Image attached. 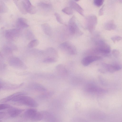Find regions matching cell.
Wrapping results in <instances>:
<instances>
[{
	"instance_id": "6da1fadb",
	"label": "cell",
	"mask_w": 122,
	"mask_h": 122,
	"mask_svg": "<svg viewBox=\"0 0 122 122\" xmlns=\"http://www.w3.org/2000/svg\"><path fill=\"white\" fill-rule=\"evenodd\" d=\"M95 47L91 51L92 55H105L109 53L111 51L110 46L102 40H99L96 42Z\"/></svg>"
},
{
	"instance_id": "7a4b0ae2",
	"label": "cell",
	"mask_w": 122,
	"mask_h": 122,
	"mask_svg": "<svg viewBox=\"0 0 122 122\" xmlns=\"http://www.w3.org/2000/svg\"><path fill=\"white\" fill-rule=\"evenodd\" d=\"M12 101L30 107H36L38 106V104L35 100L25 95L17 96L14 98Z\"/></svg>"
},
{
	"instance_id": "3957f363",
	"label": "cell",
	"mask_w": 122,
	"mask_h": 122,
	"mask_svg": "<svg viewBox=\"0 0 122 122\" xmlns=\"http://www.w3.org/2000/svg\"><path fill=\"white\" fill-rule=\"evenodd\" d=\"M60 49L66 53L70 55H74L77 53V50L75 46L71 42L66 41L59 46Z\"/></svg>"
},
{
	"instance_id": "277c9868",
	"label": "cell",
	"mask_w": 122,
	"mask_h": 122,
	"mask_svg": "<svg viewBox=\"0 0 122 122\" xmlns=\"http://www.w3.org/2000/svg\"><path fill=\"white\" fill-rule=\"evenodd\" d=\"M86 19V25L87 29L92 32L94 30L97 22V16L94 15L88 16Z\"/></svg>"
},
{
	"instance_id": "5b68a950",
	"label": "cell",
	"mask_w": 122,
	"mask_h": 122,
	"mask_svg": "<svg viewBox=\"0 0 122 122\" xmlns=\"http://www.w3.org/2000/svg\"><path fill=\"white\" fill-rule=\"evenodd\" d=\"M68 26L69 32L71 34H81V32L76 22L74 16H73L70 19L68 22Z\"/></svg>"
},
{
	"instance_id": "8992f818",
	"label": "cell",
	"mask_w": 122,
	"mask_h": 122,
	"mask_svg": "<svg viewBox=\"0 0 122 122\" xmlns=\"http://www.w3.org/2000/svg\"><path fill=\"white\" fill-rule=\"evenodd\" d=\"M21 32L20 29H13L6 30L5 36L8 40L12 41L19 36Z\"/></svg>"
},
{
	"instance_id": "52a82bcc",
	"label": "cell",
	"mask_w": 122,
	"mask_h": 122,
	"mask_svg": "<svg viewBox=\"0 0 122 122\" xmlns=\"http://www.w3.org/2000/svg\"><path fill=\"white\" fill-rule=\"evenodd\" d=\"M101 58L100 56L89 55L82 59L81 63L84 66H86L94 62L100 60Z\"/></svg>"
},
{
	"instance_id": "ba28073f",
	"label": "cell",
	"mask_w": 122,
	"mask_h": 122,
	"mask_svg": "<svg viewBox=\"0 0 122 122\" xmlns=\"http://www.w3.org/2000/svg\"><path fill=\"white\" fill-rule=\"evenodd\" d=\"M85 91L88 92L94 93H101L104 92L105 90L94 85L88 84L85 87Z\"/></svg>"
},
{
	"instance_id": "9c48e42d",
	"label": "cell",
	"mask_w": 122,
	"mask_h": 122,
	"mask_svg": "<svg viewBox=\"0 0 122 122\" xmlns=\"http://www.w3.org/2000/svg\"><path fill=\"white\" fill-rule=\"evenodd\" d=\"M23 83L20 84H13L10 83L0 81V88L6 90H12L17 89L22 86Z\"/></svg>"
},
{
	"instance_id": "30bf717a",
	"label": "cell",
	"mask_w": 122,
	"mask_h": 122,
	"mask_svg": "<svg viewBox=\"0 0 122 122\" xmlns=\"http://www.w3.org/2000/svg\"><path fill=\"white\" fill-rule=\"evenodd\" d=\"M24 6L27 13L33 14L36 13L37 10L36 7L32 4L30 1L28 0H23Z\"/></svg>"
},
{
	"instance_id": "8fae6325",
	"label": "cell",
	"mask_w": 122,
	"mask_h": 122,
	"mask_svg": "<svg viewBox=\"0 0 122 122\" xmlns=\"http://www.w3.org/2000/svg\"><path fill=\"white\" fill-rule=\"evenodd\" d=\"M103 66L106 70L111 72L118 71L122 68V67L120 65L117 64H103Z\"/></svg>"
},
{
	"instance_id": "7c38bea8",
	"label": "cell",
	"mask_w": 122,
	"mask_h": 122,
	"mask_svg": "<svg viewBox=\"0 0 122 122\" xmlns=\"http://www.w3.org/2000/svg\"><path fill=\"white\" fill-rule=\"evenodd\" d=\"M69 5L70 7L72 9L76 10L82 15H84V11L82 8L75 1H70Z\"/></svg>"
},
{
	"instance_id": "4fadbf2b",
	"label": "cell",
	"mask_w": 122,
	"mask_h": 122,
	"mask_svg": "<svg viewBox=\"0 0 122 122\" xmlns=\"http://www.w3.org/2000/svg\"><path fill=\"white\" fill-rule=\"evenodd\" d=\"M26 93L23 92H19L15 93L7 97L3 98L0 100V102L4 103L7 102L12 100L15 97L20 95H26Z\"/></svg>"
},
{
	"instance_id": "5bb4252c",
	"label": "cell",
	"mask_w": 122,
	"mask_h": 122,
	"mask_svg": "<svg viewBox=\"0 0 122 122\" xmlns=\"http://www.w3.org/2000/svg\"><path fill=\"white\" fill-rule=\"evenodd\" d=\"M16 24L17 26L20 29L26 28L29 26L27 20L22 17L18 19Z\"/></svg>"
},
{
	"instance_id": "9a60e30c",
	"label": "cell",
	"mask_w": 122,
	"mask_h": 122,
	"mask_svg": "<svg viewBox=\"0 0 122 122\" xmlns=\"http://www.w3.org/2000/svg\"><path fill=\"white\" fill-rule=\"evenodd\" d=\"M23 111L22 109L11 107L9 108L8 112L11 117H15L20 114Z\"/></svg>"
},
{
	"instance_id": "2e32d148",
	"label": "cell",
	"mask_w": 122,
	"mask_h": 122,
	"mask_svg": "<svg viewBox=\"0 0 122 122\" xmlns=\"http://www.w3.org/2000/svg\"><path fill=\"white\" fill-rule=\"evenodd\" d=\"M13 1L21 13L25 15L27 14V13L25 9L23 0H14Z\"/></svg>"
},
{
	"instance_id": "e0dca14e",
	"label": "cell",
	"mask_w": 122,
	"mask_h": 122,
	"mask_svg": "<svg viewBox=\"0 0 122 122\" xmlns=\"http://www.w3.org/2000/svg\"><path fill=\"white\" fill-rule=\"evenodd\" d=\"M56 69L60 75L62 76L67 75L68 72L66 67L62 64H60L57 66Z\"/></svg>"
},
{
	"instance_id": "ac0fdd59",
	"label": "cell",
	"mask_w": 122,
	"mask_h": 122,
	"mask_svg": "<svg viewBox=\"0 0 122 122\" xmlns=\"http://www.w3.org/2000/svg\"><path fill=\"white\" fill-rule=\"evenodd\" d=\"M42 29L45 33L48 36H50L52 33L51 27L48 24L44 23L41 25Z\"/></svg>"
},
{
	"instance_id": "d6986e66",
	"label": "cell",
	"mask_w": 122,
	"mask_h": 122,
	"mask_svg": "<svg viewBox=\"0 0 122 122\" xmlns=\"http://www.w3.org/2000/svg\"><path fill=\"white\" fill-rule=\"evenodd\" d=\"M104 27L106 30H111L115 29L116 26L113 21L112 20H110L105 24Z\"/></svg>"
},
{
	"instance_id": "ffe728a7",
	"label": "cell",
	"mask_w": 122,
	"mask_h": 122,
	"mask_svg": "<svg viewBox=\"0 0 122 122\" xmlns=\"http://www.w3.org/2000/svg\"><path fill=\"white\" fill-rule=\"evenodd\" d=\"M37 112V110L35 109H29L25 111L24 114L26 117L31 119Z\"/></svg>"
},
{
	"instance_id": "44dd1931",
	"label": "cell",
	"mask_w": 122,
	"mask_h": 122,
	"mask_svg": "<svg viewBox=\"0 0 122 122\" xmlns=\"http://www.w3.org/2000/svg\"><path fill=\"white\" fill-rule=\"evenodd\" d=\"M38 6L41 8L48 10L51 9L52 5L50 3L43 1H40L37 4Z\"/></svg>"
},
{
	"instance_id": "7402d4cb",
	"label": "cell",
	"mask_w": 122,
	"mask_h": 122,
	"mask_svg": "<svg viewBox=\"0 0 122 122\" xmlns=\"http://www.w3.org/2000/svg\"><path fill=\"white\" fill-rule=\"evenodd\" d=\"M42 118V114L37 112L31 120L34 122H38L41 120Z\"/></svg>"
},
{
	"instance_id": "603a6c76",
	"label": "cell",
	"mask_w": 122,
	"mask_h": 122,
	"mask_svg": "<svg viewBox=\"0 0 122 122\" xmlns=\"http://www.w3.org/2000/svg\"><path fill=\"white\" fill-rule=\"evenodd\" d=\"M11 60L14 61H10L11 62H10L11 64L15 66H21L22 65V62L19 60V59L17 58L13 57L11 58Z\"/></svg>"
},
{
	"instance_id": "cb8c5ba5",
	"label": "cell",
	"mask_w": 122,
	"mask_h": 122,
	"mask_svg": "<svg viewBox=\"0 0 122 122\" xmlns=\"http://www.w3.org/2000/svg\"><path fill=\"white\" fill-rule=\"evenodd\" d=\"M8 8L5 4L3 1H0V12L5 13L8 11Z\"/></svg>"
},
{
	"instance_id": "d4e9b609",
	"label": "cell",
	"mask_w": 122,
	"mask_h": 122,
	"mask_svg": "<svg viewBox=\"0 0 122 122\" xmlns=\"http://www.w3.org/2000/svg\"><path fill=\"white\" fill-rule=\"evenodd\" d=\"M39 44V41L38 40L34 39L28 43V47L31 48L37 46Z\"/></svg>"
},
{
	"instance_id": "484cf974",
	"label": "cell",
	"mask_w": 122,
	"mask_h": 122,
	"mask_svg": "<svg viewBox=\"0 0 122 122\" xmlns=\"http://www.w3.org/2000/svg\"><path fill=\"white\" fill-rule=\"evenodd\" d=\"M62 11L68 15H71L73 13V9L70 7H66L63 9Z\"/></svg>"
},
{
	"instance_id": "4316f807",
	"label": "cell",
	"mask_w": 122,
	"mask_h": 122,
	"mask_svg": "<svg viewBox=\"0 0 122 122\" xmlns=\"http://www.w3.org/2000/svg\"><path fill=\"white\" fill-rule=\"evenodd\" d=\"M57 59L48 57L45 58L43 61V62L45 63H53L56 62Z\"/></svg>"
},
{
	"instance_id": "83f0119b",
	"label": "cell",
	"mask_w": 122,
	"mask_h": 122,
	"mask_svg": "<svg viewBox=\"0 0 122 122\" xmlns=\"http://www.w3.org/2000/svg\"><path fill=\"white\" fill-rule=\"evenodd\" d=\"M33 87L34 89L38 91H44L46 90L43 86L38 84H34Z\"/></svg>"
},
{
	"instance_id": "f1b7e54d",
	"label": "cell",
	"mask_w": 122,
	"mask_h": 122,
	"mask_svg": "<svg viewBox=\"0 0 122 122\" xmlns=\"http://www.w3.org/2000/svg\"><path fill=\"white\" fill-rule=\"evenodd\" d=\"M25 32L26 36L28 39L31 40L34 38V35L30 30H27Z\"/></svg>"
},
{
	"instance_id": "f546056e",
	"label": "cell",
	"mask_w": 122,
	"mask_h": 122,
	"mask_svg": "<svg viewBox=\"0 0 122 122\" xmlns=\"http://www.w3.org/2000/svg\"><path fill=\"white\" fill-rule=\"evenodd\" d=\"M55 15L57 21L58 22L61 24H64L61 16L59 14L57 13H56L55 14Z\"/></svg>"
},
{
	"instance_id": "4dcf8cb0",
	"label": "cell",
	"mask_w": 122,
	"mask_h": 122,
	"mask_svg": "<svg viewBox=\"0 0 122 122\" xmlns=\"http://www.w3.org/2000/svg\"><path fill=\"white\" fill-rule=\"evenodd\" d=\"M104 1L103 0H95L94 1V3L96 6L99 7L102 5Z\"/></svg>"
},
{
	"instance_id": "1f68e13d",
	"label": "cell",
	"mask_w": 122,
	"mask_h": 122,
	"mask_svg": "<svg viewBox=\"0 0 122 122\" xmlns=\"http://www.w3.org/2000/svg\"><path fill=\"white\" fill-rule=\"evenodd\" d=\"M111 39L115 43L116 41H119L122 40V37L119 36H115L112 37L111 38Z\"/></svg>"
},
{
	"instance_id": "d6a6232c",
	"label": "cell",
	"mask_w": 122,
	"mask_h": 122,
	"mask_svg": "<svg viewBox=\"0 0 122 122\" xmlns=\"http://www.w3.org/2000/svg\"><path fill=\"white\" fill-rule=\"evenodd\" d=\"M11 107L10 105L5 104H2L0 105V110L9 108Z\"/></svg>"
},
{
	"instance_id": "836d02e7",
	"label": "cell",
	"mask_w": 122,
	"mask_h": 122,
	"mask_svg": "<svg viewBox=\"0 0 122 122\" xmlns=\"http://www.w3.org/2000/svg\"><path fill=\"white\" fill-rule=\"evenodd\" d=\"M112 53L113 55L116 57H117L119 54V51L116 49H113L112 50Z\"/></svg>"
},
{
	"instance_id": "e575fe53",
	"label": "cell",
	"mask_w": 122,
	"mask_h": 122,
	"mask_svg": "<svg viewBox=\"0 0 122 122\" xmlns=\"http://www.w3.org/2000/svg\"><path fill=\"white\" fill-rule=\"evenodd\" d=\"M104 5H103L100 9L99 12V16H101L103 14V9Z\"/></svg>"
},
{
	"instance_id": "d590c367",
	"label": "cell",
	"mask_w": 122,
	"mask_h": 122,
	"mask_svg": "<svg viewBox=\"0 0 122 122\" xmlns=\"http://www.w3.org/2000/svg\"><path fill=\"white\" fill-rule=\"evenodd\" d=\"M5 115V113L3 112H0V119L2 118Z\"/></svg>"
},
{
	"instance_id": "8d00e7d4",
	"label": "cell",
	"mask_w": 122,
	"mask_h": 122,
	"mask_svg": "<svg viewBox=\"0 0 122 122\" xmlns=\"http://www.w3.org/2000/svg\"><path fill=\"white\" fill-rule=\"evenodd\" d=\"M120 1V2H121L122 3V0Z\"/></svg>"
}]
</instances>
